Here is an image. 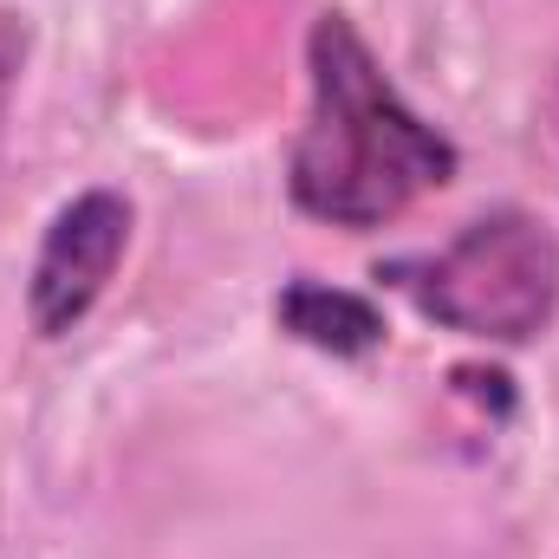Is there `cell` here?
<instances>
[{
	"instance_id": "2",
	"label": "cell",
	"mask_w": 559,
	"mask_h": 559,
	"mask_svg": "<svg viewBox=\"0 0 559 559\" xmlns=\"http://www.w3.org/2000/svg\"><path fill=\"white\" fill-rule=\"evenodd\" d=\"M391 280L417 299L423 319L462 338L527 345L559 312V241L527 209H488L442 254L397 261Z\"/></svg>"
},
{
	"instance_id": "3",
	"label": "cell",
	"mask_w": 559,
	"mask_h": 559,
	"mask_svg": "<svg viewBox=\"0 0 559 559\" xmlns=\"http://www.w3.org/2000/svg\"><path fill=\"white\" fill-rule=\"evenodd\" d=\"M131 248V202L118 189H85L79 202H66L33 254V274H26V319L39 338H66L92 306L98 293L111 286L118 261Z\"/></svg>"
},
{
	"instance_id": "4",
	"label": "cell",
	"mask_w": 559,
	"mask_h": 559,
	"mask_svg": "<svg viewBox=\"0 0 559 559\" xmlns=\"http://www.w3.org/2000/svg\"><path fill=\"white\" fill-rule=\"evenodd\" d=\"M274 319L286 338H299L325 358H365L391 332L384 312L365 293H345V286H325V280H286L274 299Z\"/></svg>"
},
{
	"instance_id": "1",
	"label": "cell",
	"mask_w": 559,
	"mask_h": 559,
	"mask_svg": "<svg viewBox=\"0 0 559 559\" xmlns=\"http://www.w3.org/2000/svg\"><path fill=\"white\" fill-rule=\"evenodd\" d=\"M306 72H312V111L293 143L286 189L312 222L365 235L455 182L462 169L455 143L397 98L378 52L345 13L312 20Z\"/></svg>"
}]
</instances>
